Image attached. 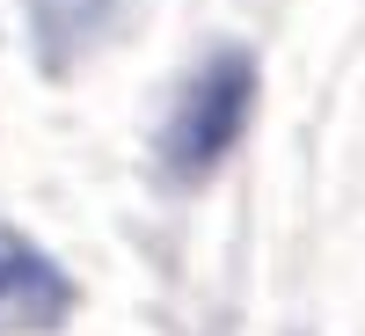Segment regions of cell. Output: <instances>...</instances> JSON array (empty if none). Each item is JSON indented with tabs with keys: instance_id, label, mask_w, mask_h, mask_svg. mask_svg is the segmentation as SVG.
I'll use <instances>...</instances> for the list:
<instances>
[{
	"instance_id": "obj_1",
	"label": "cell",
	"mask_w": 365,
	"mask_h": 336,
	"mask_svg": "<svg viewBox=\"0 0 365 336\" xmlns=\"http://www.w3.org/2000/svg\"><path fill=\"white\" fill-rule=\"evenodd\" d=\"M256 96H263V73H256V51L249 44H212L190 81L175 88L168 103V125H161V168L168 183H205L241 139H249V117H256Z\"/></svg>"
},
{
	"instance_id": "obj_2",
	"label": "cell",
	"mask_w": 365,
	"mask_h": 336,
	"mask_svg": "<svg viewBox=\"0 0 365 336\" xmlns=\"http://www.w3.org/2000/svg\"><path fill=\"white\" fill-rule=\"evenodd\" d=\"M81 315V285L37 234L0 212V336H51Z\"/></svg>"
}]
</instances>
